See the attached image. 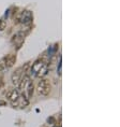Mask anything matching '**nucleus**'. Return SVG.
<instances>
[{
  "label": "nucleus",
  "instance_id": "obj_7",
  "mask_svg": "<svg viewBox=\"0 0 120 127\" xmlns=\"http://www.w3.org/2000/svg\"><path fill=\"white\" fill-rule=\"evenodd\" d=\"M27 88V95H28V99H31L32 97H33V94H34V90H36V85H34L33 81H29V83L27 84L26 86Z\"/></svg>",
  "mask_w": 120,
  "mask_h": 127
},
{
  "label": "nucleus",
  "instance_id": "obj_2",
  "mask_svg": "<svg viewBox=\"0 0 120 127\" xmlns=\"http://www.w3.org/2000/svg\"><path fill=\"white\" fill-rule=\"evenodd\" d=\"M20 96L19 94V90L16 89V88H9L8 92L5 93V97L9 99L11 102H15Z\"/></svg>",
  "mask_w": 120,
  "mask_h": 127
},
{
  "label": "nucleus",
  "instance_id": "obj_3",
  "mask_svg": "<svg viewBox=\"0 0 120 127\" xmlns=\"http://www.w3.org/2000/svg\"><path fill=\"white\" fill-rule=\"evenodd\" d=\"M23 76H24V73H23L22 68H17L12 73V76H11V81H12L13 85H15V86L18 85L20 80H22V78H23Z\"/></svg>",
  "mask_w": 120,
  "mask_h": 127
},
{
  "label": "nucleus",
  "instance_id": "obj_5",
  "mask_svg": "<svg viewBox=\"0 0 120 127\" xmlns=\"http://www.w3.org/2000/svg\"><path fill=\"white\" fill-rule=\"evenodd\" d=\"M16 63V54H10L5 56V68H12Z\"/></svg>",
  "mask_w": 120,
  "mask_h": 127
},
{
  "label": "nucleus",
  "instance_id": "obj_4",
  "mask_svg": "<svg viewBox=\"0 0 120 127\" xmlns=\"http://www.w3.org/2000/svg\"><path fill=\"white\" fill-rule=\"evenodd\" d=\"M44 65H45V63H44L43 59H41V58L36 59V60L32 64V66L30 67V72H31V74H36V76L38 72L41 70V68L44 66Z\"/></svg>",
  "mask_w": 120,
  "mask_h": 127
},
{
  "label": "nucleus",
  "instance_id": "obj_1",
  "mask_svg": "<svg viewBox=\"0 0 120 127\" xmlns=\"http://www.w3.org/2000/svg\"><path fill=\"white\" fill-rule=\"evenodd\" d=\"M36 94L39 96H47L48 94L52 92V83L48 79L42 78L39 81V83L36 84Z\"/></svg>",
  "mask_w": 120,
  "mask_h": 127
},
{
  "label": "nucleus",
  "instance_id": "obj_9",
  "mask_svg": "<svg viewBox=\"0 0 120 127\" xmlns=\"http://www.w3.org/2000/svg\"><path fill=\"white\" fill-rule=\"evenodd\" d=\"M5 57H3L1 60H0V72H2L3 70H5Z\"/></svg>",
  "mask_w": 120,
  "mask_h": 127
},
{
  "label": "nucleus",
  "instance_id": "obj_6",
  "mask_svg": "<svg viewBox=\"0 0 120 127\" xmlns=\"http://www.w3.org/2000/svg\"><path fill=\"white\" fill-rule=\"evenodd\" d=\"M29 81H30V76L29 74H24L22 78V80H20V82H19V84L17 86H18V90L19 92H23V90L26 88L27 84L29 83Z\"/></svg>",
  "mask_w": 120,
  "mask_h": 127
},
{
  "label": "nucleus",
  "instance_id": "obj_8",
  "mask_svg": "<svg viewBox=\"0 0 120 127\" xmlns=\"http://www.w3.org/2000/svg\"><path fill=\"white\" fill-rule=\"evenodd\" d=\"M30 61H28V63H26L24 65V66L22 67V70H23V73L24 74H28V71L30 70Z\"/></svg>",
  "mask_w": 120,
  "mask_h": 127
}]
</instances>
